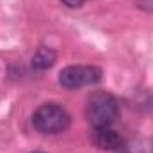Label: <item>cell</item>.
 Masks as SVG:
<instances>
[{"mask_svg": "<svg viewBox=\"0 0 153 153\" xmlns=\"http://www.w3.org/2000/svg\"><path fill=\"white\" fill-rule=\"evenodd\" d=\"M64 5H68V7H80L85 0H61Z\"/></svg>", "mask_w": 153, "mask_h": 153, "instance_id": "obj_6", "label": "cell"}, {"mask_svg": "<svg viewBox=\"0 0 153 153\" xmlns=\"http://www.w3.org/2000/svg\"><path fill=\"white\" fill-rule=\"evenodd\" d=\"M91 139L96 148L105 150V152H116L123 148V137L116 132L112 126H98L93 128Z\"/></svg>", "mask_w": 153, "mask_h": 153, "instance_id": "obj_4", "label": "cell"}, {"mask_svg": "<svg viewBox=\"0 0 153 153\" xmlns=\"http://www.w3.org/2000/svg\"><path fill=\"white\" fill-rule=\"evenodd\" d=\"M102 70L96 66H68L59 73V84L66 89H80L84 85H91L102 80Z\"/></svg>", "mask_w": 153, "mask_h": 153, "instance_id": "obj_3", "label": "cell"}, {"mask_svg": "<svg viewBox=\"0 0 153 153\" xmlns=\"http://www.w3.org/2000/svg\"><path fill=\"white\" fill-rule=\"evenodd\" d=\"M119 116V103L107 91H94L87 98L85 117L93 128L98 126H112Z\"/></svg>", "mask_w": 153, "mask_h": 153, "instance_id": "obj_1", "label": "cell"}, {"mask_svg": "<svg viewBox=\"0 0 153 153\" xmlns=\"http://www.w3.org/2000/svg\"><path fill=\"white\" fill-rule=\"evenodd\" d=\"M34 128L45 135H55L62 134L71 125V116L68 111L57 103H45L32 114Z\"/></svg>", "mask_w": 153, "mask_h": 153, "instance_id": "obj_2", "label": "cell"}, {"mask_svg": "<svg viewBox=\"0 0 153 153\" xmlns=\"http://www.w3.org/2000/svg\"><path fill=\"white\" fill-rule=\"evenodd\" d=\"M34 153H41V152H34Z\"/></svg>", "mask_w": 153, "mask_h": 153, "instance_id": "obj_7", "label": "cell"}, {"mask_svg": "<svg viewBox=\"0 0 153 153\" xmlns=\"http://www.w3.org/2000/svg\"><path fill=\"white\" fill-rule=\"evenodd\" d=\"M55 59H57V53H55L53 48H50V46H39L38 50H36V53L32 55V68L41 70V71L48 70V68L53 66Z\"/></svg>", "mask_w": 153, "mask_h": 153, "instance_id": "obj_5", "label": "cell"}]
</instances>
